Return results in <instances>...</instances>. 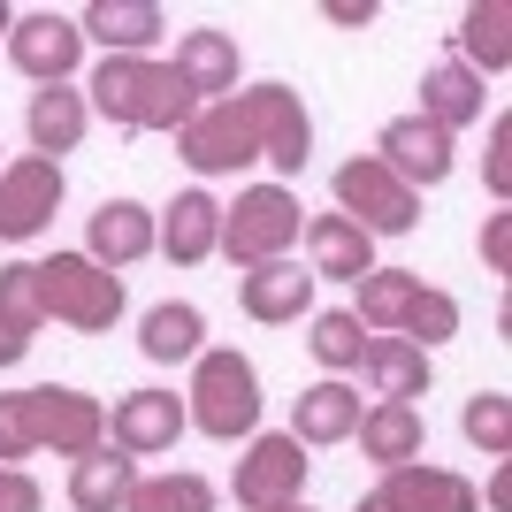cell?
Returning a JSON list of instances; mask_svg holds the SVG:
<instances>
[{"label": "cell", "mask_w": 512, "mask_h": 512, "mask_svg": "<svg viewBox=\"0 0 512 512\" xmlns=\"http://www.w3.org/2000/svg\"><path fill=\"white\" fill-rule=\"evenodd\" d=\"M260 367L237 352V344H207L192 360V390H184V421L214 444H245L260 436Z\"/></svg>", "instance_id": "2"}, {"label": "cell", "mask_w": 512, "mask_h": 512, "mask_svg": "<svg viewBox=\"0 0 512 512\" xmlns=\"http://www.w3.org/2000/svg\"><path fill=\"white\" fill-rule=\"evenodd\" d=\"M375 161H383L406 192H436V184L459 169V146H451L436 123H421V115H390L383 138H375Z\"/></svg>", "instance_id": "12"}, {"label": "cell", "mask_w": 512, "mask_h": 512, "mask_svg": "<svg viewBox=\"0 0 512 512\" xmlns=\"http://www.w3.org/2000/svg\"><path fill=\"white\" fill-rule=\"evenodd\" d=\"M153 253V207H138V199H100L85 222V260H100L107 276H123V268H138V260Z\"/></svg>", "instance_id": "16"}, {"label": "cell", "mask_w": 512, "mask_h": 512, "mask_svg": "<svg viewBox=\"0 0 512 512\" xmlns=\"http://www.w3.org/2000/svg\"><path fill=\"white\" fill-rule=\"evenodd\" d=\"M398 337L421 344V352L451 344V337H459V299H451V291H436V283H421V299H413V314H406V329H398Z\"/></svg>", "instance_id": "34"}, {"label": "cell", "mask_w": 512, "mask_h": 512, "mask_svg": "<svg viewBox=\"0 0 512 512\" xmlns=\"http://www.w3.org/2000/svg\"><path fill=\"white\" fill-rule=\"evenodd\" d=\"M39 291H46V321H69V329H85V337H100V329H115L123 321V276H107L100 260L85 253H54L39 260Z\"/></svg>", "instance_id": "4"}, {"label": "cell", "mask_w": 512, "mask_h": 512, "mask_svg": "<svg viewBox=\"0 0 512 512\" xmlns=\"http://www.w3.org/2000/svg\"><path fill=\"white\" fill-rule=\"evenodd\" d=\"M375 497H383L390 512H482V490H474L467 474L428 467V459H413V467H390Z\"/></svg>", "instance_id": "18"}, {"label": "cell", "mask_w": 512, "mask_h": 512, "mask_svg": "<svg viewBox=\"0 0 512 512\" xmlns=\"http://www.w3.org/2000/svg\"><path fill=\"white\" fill-rule=\"evenodd\" d=\"M8 23H16V8H8V0H0V39H8Z\"/></svg>", "instance_id": "43"}, {"label": "cell", "mask_w": 512, "mask_h": 512, "mask_svg": "<svg viewBox=\"0 0 512 512\" xmlns=\"http://www.w3.org/2000/svg\"><path fill=\"white\" fill-rule=\"evenodd\" d=\"M482 176H490V199H512V115H490V146H482Z\"/></svg>", "instance_id": "36"}, {"label": "cell", "mask_w": 512, "mask_h": 512, "mask_svg": "<svg viewBox=\"0 0 512 512\" xmlns=\"http://www.w3.org/2000/svg\"><path fill=\"white\" fill-rule=\"evenodd\" d=\"M214 237H222V199L214 192H176L169 207L153 214V253H169L176 268H199V260H214Z\"/></svg>", "instance_id": "15"}, {"label": "cell", "mask_w": 512, "mask_h": 512, "mask_svg": "<svg viewBox=\"0 0 512 512\" xmlns=\"http://www.w3.org/2000/svg\"><path fill=\"white\" fill-rule=\"evenodd\" d=\"M23 352H31V337H16V329H0V367H16Z\"/></svg>", "instance_id": "41"}, {"label": "cell", "mask_w": 512, "mask_h": 512, "mask_svg": "<svg viewBox=\"0 0 512 512\" xmlns=\"http://www.w3.org/2000/svg\"><path fill=\"white\" fill-rule=\"evenodd\" d=\"M23 130H31V153H46V161L77 153V146H85V130H92L85 85H39L31 107H23Z\"/></svg>", "instance_id": "21"}, {"label": "cell", "mask_w": 512, "mask_h": 512, "mask_svg": "<svg viewBox=\"0 0 512 512\" xmlns=\"http://www.w3.org/2000/svg\"><path fill=\"white\" fill-rule=\"evenodd\" d=\"M176 161H184L192 176H237V169H253L260 146H253V130H245V115H237V100L199 107L192 123L176 130Z\"/></svg>", "instance_id": "11"}, {"label": "cell", "mask_w": 512, "mask_h": 512, "mask_svg": "<svg viewBox=\"0 0 512 512\" xmlns=\"http://www.w3.org/2000/svg\"><path fill=\"white\" fill-rule=\"evenodd\" d=\"M352 291H360V299H352V321H360L367 337H398L413 299H421V276H413V268H375V276H360Z\"/></svg>", "instance_id": "29"}, {"label": "cell", "mask_w": 512, "mask_h": 512, "mask_svg": "<svg viewBox=\"0 0 512 512\" xmlns=\"http://www.w3.org/2000/svg\"><path fill=\"white\" fill-rule=\"evenodd\" d=\"M0 329H16V337H39L46 329L39 260H8V268H0Z\"/></svg>", "instance_id": "32"}, {"label": "cell", "mask_w": 512, "mask_h": 512, "mask_svg": "<svg viewBox=\"0 0 512 512\" xmlns=\"http://www.w3.org/2000/svg\"><path fill=\"white\" fill-rule=\"evenodd\" d=\"M360 413H367V406H360V390L337 383V375H321V383L299 390V406H291V436H299L306 451H321V444H352Z\"/></svg>", "instance_id": "22"}, {"label": "cell", "mask_w": 512, "mask_h": 512, "mask_svg": "<svg viewBox=\"0 0 512 512\" xmlns=\"http://www.w3.org/2000/svg\"><path fill=\"white\" fill-rule=\"evenodd\" d=\"M299 230H306V207H299L291 184H245L237 207H222V237H214V253L245 276V268H268V260H291Z\"/></svg>", "instance_id": "3"}, {"label": "cell", "mask_w": 512, "mask_h": 512, "mask_svg": "<svg viewBox=\"0 0 512 512\" xmlns=\"http://www.w3.org/2000/svg\"><path fill=\"white\" fill-rule=\"evenodd\" d=\"M459 428H467V444L482 459H512V398L505 390H474L459 406Z\"/></svg>", "instance_id": "33"}, {"label": "cell", "mask_w": 512, "mask_h": 512, "mask_svg": "<svg viewBox=\"0 0 512 512\" xmlns=\"http://www.w3.org/2000/svg\"><path fill=\"white\" fill-rule=\"evenodd\" d=\"M352 512H390V505H383V497H375V490H367V497H360V505H352Z\"/></svg>", "instance_id": "42"}, {"label": "cell", "mask_w": 512, "mask_h": 512, "mask_svg": "<svg viewBox=\"0 0 512 512\" xmlns=\"http://www.w3.org/2000/svg\"><path fill=\"white\" fill-rule=\"evenodd\" d=\"M237 306L260 321V329H283V321L314 314V276L299 260H268V268H245L237 276Z\"/></svg>", "instance_id": "20"}, {"label": "cell", "mask_w": 512, "mask_h": 512, "mask_svg": "<svg viewBox=\"0 0 512 512\" xmlns=\"http://www.w3.org/2000/svg\"><path fill=\"white\" fill-rule=\"evenodd\" d=\"M329 23L360 31V23H375V0H329Z\"/></svg>", "instance_id": "39"}, {"label": "cell", "mask_w": 512, "mask_h": 512, "mask_svg": "<svg viewBox=\"0 0 512 512\" xmlns=\"http://www.w3.org/2000/svg\"><path fill=\"white\" fill-rule=\"evenodd\" d=\"M482 260H490L497 276H505V268H512V214H505V207H497L490 222H482Z\"/></svg>", "instance_id": "38"}, {"label": "cell", "mask_w": 512, "mask_h": 512, "mask_svg": "<svg viewBox=\"0 0 512 512\" xmlns=\"http://www.w3.org/2000/svg\"><path fill=\"white\" fill-rule=\"evenodd\" d=\"M184 398L176 390H130V398H115V413H107V444L123 451V459H161V451H176V436H184Z\"/></svg>", "instance_id": "13"}, {"label": "cell", "mask_w": 512, "mask_h": 512, "mask_svg": "<svg viewBox=\"0 0 512 512\" xmlns=\"http://www.w3.org/2000/svg\"><path fill=\"white\" fill-rule=\"evenodd\" d=\"M276 512H314V505H306V497H299V505H276Z\"/></svg>", "instance_id": "44"}, {"label": "cell", "mask_w": 512, "mask_h": 512, "mask_svg": "<svg viewBox=\"0 0 512 512\" xmlns=\"http://www.w3.org/2000/svg\"><path fill=\"white\" fill-rule=\"evenodd\" d=\"M337 214L360 222L367 237H406V230H421V192H406L375 153H352L337 169Z\"/></svg>", "instance_id": "6"}, {"label": "cell", "mask_w": 512, "mask_h": 512, "mask_svg": "<svg viewBox=\"0 0 512 512\" xmlns=\"http://www.w3.org/2000/svg\"><path fill=\"white\" fill-rule=\"evenodd\" d=\"M482 100H490V92H482V77H474L467 62H436L421 77V107H413V115H421V123H436L444 130V138H459V130H474L482 123Z\"/></svg>", "instance_id": "23"}, {"label": "cell", "mask_w": 512, "mask_h": 512, "mask_svg": "<svg viewBox=\"0 0 512 512\" xmlns=\"http://www.w3.org/2000/svg\"><path fill=\"white\" fill-rule=\"evenodd\" d=\"M138 352H146L153 367L199 360V352H207V314H199L192 299H161V306H146V321H138Z\"/></svg>", "instance_id": "27"}, {"label": "cell", "mask_w": 512, "mask_h": 512, "mask_svg": "<svg viewBox=\"0 0 512 512\" xmlns=\"http://www.w3.org/2000/svg\"><path fill=\"white\" fill-rule=\"evenodd\" d=\"M451 62H467L474 77H505V62H512V8L505 0H474L467 16H459Z\"/></svg>", "instance_id": "25"}, {"label": "cell", "mask_w": 512, "mask_h": 512, "mask_svg": "<svg viewBox=\"0 0 512 512\" xmlns=\"http://www.w3.org/2000/svg\"><path fill=\"white\" fill-rule=\"evenodd\" d=\"M85 100L100 107L115 130H169V138L199 115V100L176 85V69L153 62V54H100Z\"/></svg>", "instance_id": "1"}, {"label": "cell", "mask_w": 512, "mask_h": 512, "mask_svg": "<svg viewBox=\"0 0 512 512\" xmlns=\"http://www.w3.org/2000/svg\"><path fill=\"white\" fill-rule=\"evenodd\" d=\"M306 276L314 283H360V276H375V237L360 230V222H344V214H306Z\"/></svg>", "instance_id": "17"}, {"label": "cell", "mask_w": 512, "mask_h": 512, "mask_svg": "<svg viewBox=\"0 0 512 512\" xmlns=\"http://www.w3.org/2000/svg\"><path fill=\"white\" fill-rule=\"evenodd\" d=\"M123 512H214V482L207 474H138V490H130Z\"/></svg>", "instance_id": "30"}, {"label": "cell", "mask_w": 512, "mask_h": 512, "mask_svg": "<svg viewBox=\"0 0 512 512\" xmlns=\"http://www.w3.org/2000/svg\"><path fill=\"white\" fill-rule=\"evenodd\" d=\"M130 490H138V459H123L115 444L69 459V505L77 512H123Z\"/></svg>", "instance_id": "28"}, {"label": "cell", "mask_w": 512, "mask_h": 512, "mask_svg": "<svg viewBox=\"0 0 512 512\" xmlns=\"http://www.w3.org/2000/svg\"><path fill=\"white\" fill-rule=\"evenodd\" d=\"M0 169H8V153H0Z\"/></svg>", "instance_id": "45"}, {"label": "cell", "mask_w": 512, "mask_h": 512, "mask_svg": "<svg viewBox=\"0 0 512 512\" xmlns=\"http://www.w3.org/2000/svg\"><path fill=\"white\" fill-rule=\"evenodd\" d=\"M237 100V115H245V130H253V146H260V161L276 176H299L306 161H314V115H306V100L291 85H245V92H230Z\"/></svg>", "instance_id": "5"}, {"label": "cell", "mask_w": 512, "mask_h": 512, "mask_svg": "<svg viewBox=\"0 0 512 512\" xmlns=\"http://www.w3.org/2000/svg\"><path fill=\"white\" fill-rule=\"evenodd\" d=\"M306 474H314V459H306V444L291 436V428L245 436V459H237V474H230V497L245 512H276V505H299L306 497Z\"/></svg>", "instance_id": "7"}, {"label": "cell", "mask_w": 512, "mask_h": 512, "mask_svg": "<svg viewBox=\"0 0 512 512\" xmlns=\"http://www.w3.org/2000/svg\"><path fill=\"white\" fill-rule=\"evenodd\" d=\"M77 31H85V46H107V54H153L169 39V8H153V0H92L77 16Z\"/></svg>", "instance_id": "19"}, {"label": "cell", "mask_w": 512, "mask_h": 512, "mask_svg": "<svg viewBox=\"0 0 512 512\" xmlns=\"http://www.w3.org/2000/svg\"><path fill=\"white\" fill-rule=\"evenodd\" d=\"M8 62H16L31 85H69L77 62H85V31H77V16L31 8V16L8 23Z\"/></svg>", "instance_id": "10"}, {"label": "cell", "mask_w": 512, "mask_h": 512, "mask_svg": "<svg viewBox=\"0 0 512 512\" xmlns=\"http://www.w3.org/2000/svg\"><path fill=\"white\" fill-rule=\"evenodd\" d=\"M23 406H31V444L54 451V459H85V451L107 444V406L85 398V390L39 383V390H23Z\"/></svg>", "instance_id": "8"}, {"label": "cell", "mask_w": 512, "mask_h": 512, "mask_svg": "<svg viewBox=\"0 0 512 512\" xmlns=\"http://www.w3.org/2000/svg\"><path fill=\"white\" fill-rule=\"evenodd\" d=\"M169 69H176V85L192 92L199 107L230 100V92H237V39H230V31H214V23H199V31H176Z\"/></svg>", "instance_id": "14"}, {"label": "cell", "mask_w": 512, "mask_h": 512, "mask_svg": "<svg viewBox=\"0 0 512 512\" xmlns=\"http://www.w3.org/2000/svg\"><path fill=\"white\" fill-rule=\"evenodd\" d=\"M306 352L321 360V375H352L360 367V352H367V329L352 321V306H329V314H314V337H306Z\"/></svg>", "instance_id": "31"}, {"label": "cell", "mask_w": 512, "mask_h": 512, "mask_svg": "<svg viewBox=\"0 0 512 512\" xmlns=\"http://www.w3.org/2000/svg\"><path fill=\"white\" fill-rule=\"evenodd\" d=\"M0 512H46V490L23 467H0Z\"/></svg>", "instance_id": "37"}, {"label": "cell", "mask_w": 512, "mask_h": 512, "mask_svg": "<svg viewBox=\"0 0 512 512\" xmlns=\"http://www.w3.org/2000/svg\"><path fill=\"white\" fill-rule=\"evenodd\" d=\"M352 436H360V451H367L383 474H390V467H413V459L428 451L421 406H398V398H375V406L360 413V428H352Z\"/></svg>", "instance_id": "24"}, {"label": "cell", "mask_w": 512, "mask_h": 512, "mask_svg": "<svg viewBox=\"0 0 512 512\" xmlns=\"http://www.w3.org/2000/svg\"><path fill=\"white\" fill-rule=\"evenodd\" d=\"M31 406H23V390H0V467H23L31 459Z\"/></svg>", "instance_id": "35"}, {"label": "cell", "mask_w": 512, "mask_h": 512, "mask_svg": "<svg viewBox=\"0 0 512 512\" xmlns=\"http://www.w3.org/2000/svg\"><path fill=\"white\" fill-rule=\"evenodd\" d=\"M482 497H490V512L512 505V467H505V459H497V474H490V490H482Z\"/></svg>", "instance_id": "40"}, {"label": "cell", "mask_w": 512, "mask_h": 512, "mask_svg": "<svg viewBox=\"0 0 512 512\" xmlns=\"http://www.w3.org/2000/svg\"><path fill=\"white\" fill-rule=\"evenodd\" d=\"M360 367H367V383H375V398H398V406H421L428 383H436L428 352H421V344H406V337H367Z\"/></svg>", "instance_id": "26"}, {"label": "cell", "mask_w": 512, "mask_h": 512, "mask_svg": "<svg viewBox=\"0 0 512 512\" xmlns=\"http://www.w3.org/2000/svg\"><path fill=\"white\" fill-rule=\"evenodd\" d=\"M62 199H69L62 161H46V153H16V161L0 169V237H8V245H31V237L62 214Z\"/></svg>", "instance_id": "9"}]
</instances>
